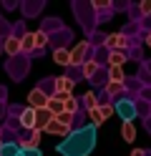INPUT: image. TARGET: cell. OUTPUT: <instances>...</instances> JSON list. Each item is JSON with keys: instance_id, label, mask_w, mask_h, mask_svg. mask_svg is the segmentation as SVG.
Instances as JSON below:
<instances>
[{"instance_id": "obj_1", "label": "cell", "mask_w": 151, "mask_h": 156, "mask_svg": "<svg viewBox=\"0 0 151 156\" xmlns=\"http://www.w3.org/2000/svg\"><path fill=\"white\" fill-rule=\"evenodd\" d=\"M93 146H96V129L88 123V126H81L78 131L68 133L66 139L58 144L56 151L60 156H88L93 151Z\"/></svg>"}, {"instance_id": "obj_2", "label": "cell", "mask_w": 151, "mask_h": 156, "mask_svg": "<svg viewBox=\"0 0 151 156\" xmlns=\"http://www.w3.org/2000/svg\"><path fill=\"white\" fill-rule=\"evenodd\" d=\"M73 81H70V76H60V78H56L53 81V91H56V98H60V101H66L70 93H73Z\"/></svg>"}, {"instance_id": "obj_3", "label": "cell", "mask_w": 151, "mask_h": 156, "mask_svg": "<svg viewBox=\"0 0 151 156\" xmlns=\"http://www.w3.org/2000/svg\"><path fill=\"white\" fill-rule=\"evenodd\" d=\"M116 116L121 121H134L136 119V106H134V101L131 98H121V101H116Z\"/></svg>"}, {"instance_id": "obj_4", "label": "cell", "mask_w": 151, "mask_h": 156, "mask_svg": "<svg viewBox=\"0 0 151 156\" xmlns=\"http://www.w3.org/2000/svg\"><path fill=\"white\" fill-rule=\"evenodd\" d=\"M48 98H50V96H48V93H43L40 88L30 91V93H28V108H33V111L45 108V106H48Z\"/></svg>"}, {"instance_id": "obj_5", "label": "cell", "mask_w": 151, "mask_h": 156, "mask_svg": "<svg viewBox=\"0 0 151 156\" xmlns=\"http://www.w3.org/2000/svg\"><path fill=\"white\" fill-rule=\"evenodd\" d=\"M88 48H91V45H88L86 41H81V43L73 48V51H68V53H70V66H78V63H83V61H86V53H88Z\"/></svg>"}, {"instance_id": "obj_6", "label": "cell", "mask_w": 151, "mask_h": 156, "mask_svg": "<svg viewBox=\"0 0 151 156\" xmlns=\"http://www.w3.org/2000/svg\"><path fill=\"white\" fill-rule=\"evenodd\" d=\"M53 121V113L48 108H38L35 111V131H45V126Z\"/></svg>"}, {"instance_id": "obj_7", "label": "cell", "mask_w": 151, "mask_h": 156, "mask_svg": "<svg viewBox=\"0 0 151 156\" xmlns=\"http://www.w3.org/2000/svg\"><path fill=\"white\" fill-rule=\"evenodd\" d=\"M20 53H35V33L20 35Z\"/></svg>"}, {"instance_id": "obj_8", "label": "cell", "mask_w": 151, "mask_h": 156, "mask_svg": "<svg viewBox=\"0 0 151 156\" xmlns=\"http://www.w3.org/2000/svg\"><path fill=\"white\" fill-rule=\"evenodd\" d=\"M38 144H40V131H28L25 133V139H23V144H20V151L23 149H38Z\"/></svg>"}, {"instance_id": "obj_9", "label": "cell", "mask_w": 151, "mask_h": 156, "mask_svg": "<svg viewBox=\"0 0 151 156\" xmlns=\"http://www.w3.org/2000/svg\"><path fill=\"white\" fill-rule=\"evenodd\" d=\"M20 126L28 129V131L35 129V111L33 108H23V113H20Z\"/></svg>"}, {"instance_id": "obj_10", "label": "cell", "mask_w": 151, "mask_h": 156, "mask_svg": "<svg viewBox=\"0 0 151 156\" xmlns=\"http://www.w3.org/2000/svg\"><path fill=\"white\" fill-rule=\"evenodd\" d=\"M126 61H128V55L124 51H111L108 53V68H121Z\"/></svg>"}, {"instance_id": "obj_11", "label": "cell", "mask_w": 151, "mask_h": 156, "mask_svg": "<svg viewBox=\"0 0 151 156\" xmlns=\"http://www.w3.org/2000/svg\"><path fill=\"white\" fill-rule=\"evenodd\" d=\"M45 133H53V136H63V139H66V136L70 133V129H68V126H63V123H58V121L53 119V121H50V123L45 126Z\"/></svg>"}, {"instance_id": "obj_12", "label": "cell", "mask_w": 151, "mask_h": 156, "mask_svg": "<svg viewBox=\"0 0 151 156\" xmlns=\"http://www.w3.org/2000/svg\"><path fill=\"white\" fill-rule=\"evenodd\" d=\"M121 136H124L126 144H134V139H136V126H134V121H124V126H121Z\"/></svg>"}, {"instance_id": "obj_13", "label": "cell", "mask_w": 151, "mask_h": 156, "mask_svg": "<svg viewBox=\"0 0 151 156\" xmlns=\"http://www.w3.org/2000/svg\"><path fill=\"white\" fill-rule=\"evenodd\" d=\"M45 108H48L50 113H53V119H56V116H60V113L66 111V106H63V101H60V98H56V96H50V98H48V106H45Z\"/></svg>"}, {"instance_id": "obj_14", "label": "cell", "mask_w": 151, "mask_h": 156, "mask_svg": "<svg viewBox=\"0 0 151 156\" xmlns=\"http://www.w3.org/2000/svg\"><path fill=\"white\" fill-rule=\"evenodd\" d=\"M5 53H10V55L20 53V38L18 35H8L5 38Z\"/></svg>"}, {"instance_id": "obj_15", "label": "cell", "mask_w": 151, "mask_h": 156, "mask_svg": "<svg viewBox=\"0 0 151 156\" xmlns=\"http://www.w3.org/2000/svg\"><path fill=\"white\" fill-rule=\"evenodd\" d=\"M0 156H20V146L13 141V144H3L0 146Z\"/></svg>"}, {"instance_id": "obj_16", "label": "cell", "mask_w": 151, "mask_h": 156, "mask_svg": "<svg viewBox=\"0 0 151 156\" xmlns=\"http://www.w3.org/2000/svg\"><path fill=\"white\" fill-rule=\"evenodd\" d=\"M106 45H108V48H113V51H118L121 45H126V38H124V35H118V33H116V35H108V38H106Z\"/></svg>"}, {"instance_id": "obj_17", "label": "cell", "mask_w": 151, "mask_h": 156, "mask_svg": "<svg viewBox=\"0 0 151 156\" xmlns=\"http://www.w3.org/2000/svg\"><path fill=\"white\" fill-rule=\"evenodd\" d=\"M83 106H86V111H93V108H98V96H96L93 91H88V93L83 96Z\"/></svg>"}, {"instance_id": "obj_18", "label": "cell", "mask_w": 151, "mask_h": 156, "mask_svg": "<svg viewBox=\"0 0 151 156\" xmlns=\"http://www.w3.org/2000/svg\"><path fill=\"white\" fill-rule=\"evenodd\" d=\"M124 78H126L124 68H108V81L111 83H124Z\"/></svg>"}, {"instance_id": "obj_19", "label": "cell", "mask_w": 151, "mask_h": 156, "mask_svg": "<svg viewBox=\"0 0 151 156\" xmlns=\"http://www.w3.org/2000/svg\"><path fill=\"white\" fill-rule=\"evenodd\" d=\"M53 61H56L58 66H66V68H68V66H70V53H68V51H56V53H53Z\"/></svg>"}, {"instance_id": "obj_20", "label": "cell", "mask_w": 151, "mask_h": 156, "mask_svg": "<svg viewBox=\"0 0 151 156\" xmlns=\"http://www.w3.org/2000/svg\"><path fill=\"white\" fill-rule=\"evenodd\" d=\"M98 71H101V68H98V63H96V61H93V63H86V66H83V78H88V81H93Z\"/></svg>"}, {"instance_id": "obj_21", "label": "cell", "mask_w": 151, "mask_h": 156, "mask_svg": "<svg viewBox=\"0 0 151 156\" xmlns=\"http://www.w3.org/2000/svg\"><path fill=\"white\" fill-rule=\"evenodd\" d=\"M48 45V35L43 30H38L35 33V53H43V48Z\"/></svg>"}, {"instance_id": "obj_22", "label": "cell", "mask_w": 151, "mask_h": 156, "mask_svg": "<svg viewBox=\"0 0 151 156\" xmlns=\"http://www.w3.org/2000/svg\"><path fill=\"white\" fill-rule=\"evenodd\" d=\"M63 106H66V113H70V116H76V111H78V106H81V103H78V101L73 98V96H68V98L63 101Z\"/></svg>"}, {"instance_id": "obj_23", "label": "cell", "mask_w": 151, "mask_h": 156, "mask_svg": "<svg viewBox=\"0 0 151 156\" xmlns=\"http://www.w3.org/2000/svg\"><path fill=\"white\" fill-rule=\"evenodd\" d=\"M88 116H91V126H93V129H98V126H101V123L106 121L103 116H101V111H98V108H93V111H88Z\"/></svg>"}, {"instance_id": "obj_24", "label": "cell", "mask_w": 151, "mask_h": 156, "mask_svg": "<svg viewBox=\"0 0 151 156\" xmlns=\"http://www.w3.org/2000/svg\"><path fill=\"white\" fill-rule=\"evenodd\" d=\"M124 88H126V86L124 83H106V93H111V96H116V93H124Z\"/></svg>"}, {"instance_id": "obj_25", "label": "cell", "mask_w": 151, "mask_h": 156, "mask_svg": "<svg viewBox=\"0 0 151 156\" xmlns=\"http://www.w3.org/2000/svg\"><path fill=\"white\" fill-rule=\"evenodd\" d=\"M56 121H58V123H63V126H68V129H70V123H73V116L63 111L60 116H56Z\"/></svg>"}, {"instance_id": "obj_26", "label": "cell", "mask_w": 151, "mask_h": 156, "mask_svg": "<svg viewBox=\"0 0 151 156\" xmlns=\"http://www.w3.org/2000/svg\"><path fill=\"white\" fill-rule=\"evenodd\" d=\"M98 111H101V116H103V119H108V116H113V113H116L113 106H98Z\"/></svg>"}, {"instance_id": "obj_27", "label": "cell", "mask_w": 151, "mask_h": 156, "mask_svg": "<svg viewBox=\"0 0 151 156\" xmlns=\"http://www.w3.org/2000/svg\"><path fill=\"white\" fill-rule=\"evenodd\" d=\"M20 156H43V154H40V149H23Z\"/></svg>"}, {"instance_id": "obj_28", "label": "cell", "mask_w": 151, "mask_h": 156, "mask_svg": "<svg viewBox=\"0 0 151 156\" xmlns=\"http://www.w3.org/2000/svg\"><path fill=\"white\" fill-rule=\"evenodd\" d=\"M138 8H141V10H144V13H151V0H144V3H141Z\"/></svg>"}, {"instance_id": "obj_29", "label": "cell", "mask_w": 151, "mask_h": 156, "mask_svg": "<svg viewBox=\"0 0 151 156\" xmlns=\"http://www.w3.org/2000/svg\"><path fill=\"white\" fill-rule=\"evenodd\" d=\"M141 154H144V151H138V149H136V151H134V154H131V156H141Z\"/></svg>"}, {"instance_id": "obj_30", "label": "cell", "mask_w": 151, "mask_h": 156, "mask_svg": "<svg viewBox=\"0 0 151 156\" xmlns=\"http://www.w3.org/2000/svg\"><path fill=\"white\" fill-rule=\"evenodd\" d=\"M146 43H149V45H151V33H149V35H146Z\"/></svg>"}, {"instance_id": "obj_31", "label": "cell", "mask_w": 151, "mask_h": 156, "mask_svg": "<svg viewBox=\"0 0 151 156\" xmlns=\"http://www.w3.org/2000/svg\"><path fill=\"white\" fill-rule=\"evenodd\" d=\"M0 146H3V144H0Z\"/></svg>"}]
</instances>
